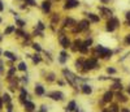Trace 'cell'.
I'll use <instances>...</instances> for the list:
<instances>
[{
	"mask_svg": "<svg viewBox=\"0 0 130 112\" xmlns=\"http://www.w3.org/2000/svg\"><path fill=\"white\" fill-rule=\"evenodd\" d=\"M118 24H120V21H118L117 18L111 17V20L107 22V30H108V31H113V30L118 26Z\"/></svg>",
	"mask_w": 130,
	"mask_h": 112,
	"instance_id": "obj_2",
	"label": "cell"
},
{
	"mask_svg": "<svg viewBox=\"0 0 130 112\" xmlns=\"http://www.w3.org/2000/svg\"><path fill=\"white\" fill-rule=\"evenodd\" d=\"M39 112H47V107L46 106H42V107H40V111Z\"/></svg>",
	"mask_w": 130,
	"mask_h": 112,
	"instance_id": "obj_36",
	"label": "cell"
},
{
	"mask_svg": "<svg viewBox=\"0 0 130 112\" xmlns=\"http://www.w3.org/2000/svg\"><path fill=\"white\" fill-rule=\"evenodd\" d=\"M18 71H21V72H26L27 71V65H26V63H24V61H21L20 64H18Z\"/></svg>",
	"mask_w": 130,
	"mask_h": 112,
	"instance_id": "obj_20",
	"label": "cell"
},
{
	"mask_svg": "<svg viewBox=\"0 0 130 112\" xmlns=\"http://www.w3.org/2000/svg\"><path fill=\"white\" fill-rule=\"evenodd\" d=\"M0 55H1V51H0Z\"/></svg>",
	"mask_w": 130,
	"mask_h": 112,
	"instance_id": "obj_47",
	"label": "cell"
},
{
	"mask_svg": "<svg viewBox=\"0 0 130 112\" xmlns=\"http://www.w3.org/2000/svg\"><path fill=\"white\" fill-rule=\"evenodd\" d=\"M117 98H118V100H121V102H126V100H128L125 95H122V94H120V93L117 94Z\"/></svg>",
	"mask_w": 130,
	"mask_h": 112,
	"instance_id": "obj_27",
	"label": "cell"
},
{
	"mask_svg": "<svg viewBox=\"0 0 130 112\" xmlns=\"http://www.w3.org/2000/svg\"><path fill=\"white\" fill-rule=\"evenodd\" d=\"M61 56H60V59H59V61L61 64H65L66 63V59H68V55H66V52L65 51H61V54H60Z\"/></svg>",
	"mask_w": 130,
	"mask_h": 112,
	"instance_id": "obj_18",
	"label": "cell"
},
{
	"mask_svg": "<svg viewBox=\"0 0 130 112\" xmlns=\"http://www.w3.org/2000/svg\"><path fill=\"white\" fill-rule=\"evenodd\" d=\"M3 55H4L5 56V57H7V59H9V60H12V61H16V60H17V56H16L14 54H12V52H10V51H4V52H3Z\"/></svg>",
	"mask_w": 130,
	"mask_h": 112,
	"instance_id": "obj_10",
	"label": "cell"
},
{
	"mask_svg": "<svg viewBox=\"0 0 130 112\" xmlns=\"http://www.w3.org/2000/svg\"><path fill=\"white\" fill-rule=\"evenodd\" d=\"M44 27H46V26H44V24H43V22H38V29H39V30H44Z\"/></svg>",
	"mask_w": 130,
	"mask_h": 112,
	"instance_id": "obj_29",
	"label": "cell"
},
{
	"mask_svg": "<svg viewBox=\"0 0 130 112\" xmlns=\"http://www.w3.org/2000/svg\"><path fill=\"white\" fill-rule=\"evenodd\" d=\"M111 112H118V107L117 106H112V107H111Z\"/></svg>",
	"mask_w": 130,
	"mask_h": 112,
	"instance_id": "obj_32",
	"label": "cell"
},
{
	"mask_svg": "<svg viewBox=\"0 0 130 112\" xmlns=\"http://www.w3.org/2000/svg\"><path fill=\"white\" fill-rule=\"evenodd\" d=\"M1 39H3V38H1V35H0V42H1Z\"/></svg>",
	"mask_w": 130,
	"mask_h": 112,
	"instance_id": "obj_44",
	"label": "cell"
},
{
	"mask_svg": "<svg viewBox=\"0 0 130 112\" xmlns=\"http://www.w3.org/2000/svg\"><path fill=\"white\" fill-rule=\"evenodd\" d=\"M63 74L65 76V78H66V81H68L69 83H70V85H76V80H77V77H74V74H72L70 72L68 71V69H64V71H63Z\"/></svg>",
	"mask_w": 130,
	"mask_h": 112,
	"instance_id": "obj_3",
	"label": "cell"
},
{
	"mask_svg": "<svg viewBox=\"0 0 130 112\" xmlns=\"http://www.w3.org/2000/svg\"><path fill=\"white\" fill-rule=\"evenodd\" d=\"M82 93L86 94V95H90L91 93H92V87H91L90 85H83L82 86Z\"/></svg>",
	"mask_w": 130,
	"mask_h": 112,
	"instance_id": "obj_13",
	"label": "cell"
},
{
	"mask_svg": "<svg viewBox=\"0 0 130 112\" xmlns=\"http://www.w3.org/2000/svg\"><path fill=\"white\" fill-rule=\"evenodd\" d=\"M101 112H109L108 110H103V111H101Z\"/></svg>",
	"mask_w": 130,
	"mask_h": 112,
	"instance_id": "obj_41",
	"label": "cell"
},
{
	"mask_svg": "<svg viewBox=\"0 0 130 112\" xmlns=\"http://www.w3.org/2000/svg\"><path fill=\"white\" fill-rule=\"evenodd\" d=\"M24 106H25V110L27 112H33L35 110V104L33 102H30V100H26V102L24 103Z\"/></svg>",
	"mask_w": 130,
	"mask_h": 112,
	"instance_id": "obj_8",
	"label": "cell"
},
{
	"mask_svg": "<svg viewBox=\"0 0 130 112\" xmlns=\"http://www.w3.org/2000/svg\"><path fill=\"white\" fill-rule=\"evenodd\" d=\"M77 107L76 104V100H70V102L68 103V106H66V110L68 111H74V108Z\"/></svg>",
	"mask_w": 130,
	"mask_h": 112,
	"instance_id": "obj_16",
	"label": "cell"
},
{
	"mask_svg": "<svg viewBox=\"0 0 130 112\" xmlns=\"http://www.w3.org/2000/svg\"><path fill=\"white\" fill-rule=\"evenodd\" d=\"M79 5V1L78 0H66V4H65V8L66 9H72V8H76Z\"/></svg>",
	"mask_w": 130,
	"mask_h": 112,
	"instance_id": "obj_7",
	"label": "cell"
},
{
	"mask_svg": "<svg viewBox=\"0 0 130 112\" xmlns=\"http://www.w3.org/2000/svg\"><path fill=\"white\" fill-rule=\"evenodd\" d=\"M42 9H43V12L48 13L49 10H51V3L49 1H43L42 3Z\"/></svg>",
	"mask_w": 130,
	"mask_h": 112,
	"instance_id": "obj_12",
	"label": "cell"
},
{
	"mask_svg": "<svg viewBox=\"0 0 130 112\" xmlns=\"http://www.w3.org/2000/svg\"><path fill=\"white\" fill-rule=\"evenodd\" d=\"M3 108V99H1V97H0V110Z\"/></svg>",
	"mask_w": 130,
	"mask_h": 112,
	"instance_id": "obj_40",
	"label": "cell"
},
{
	"mask_svg": "<svg viewBox=\"0 0 130 112\" xmlns=\"http://www.w3.org/2000/svg\"><path fill=\"white\" fill-rule=\"evenodd\" d=\"M128 24H129V25H130V20H129V21H128Z\"/></svg>",
	"mask_w": 130,
	"mask_h": 112,
	"instance_id": "obj_45",
	"label": "cell"
},
{
	"mask_svg": "<svg viewBox=\"0 0 130 112\" xmlns=\"http://www.w3.org/2000/svg\"><path fill=\"white\" fill-rule=\"evenodd\" d=\"M83 66H85V71H91L95 66H98V61H96V59H90L83 64Z\"/></svg>",
	"mask_w": 130,
	"mask_h": 112,
	"instance_id": "obj_4",
	"label": "cell"
},
{
	"mask_svg": "<svg viewBox=\"0 0 130 112\" xmlns=\"http://www.w3.org/2000/svg\"><path fill=\"white\" fill-rule=\"evenodd\" d=\"M16 24H17V26L18 27H25V21H22V20H20V18H16Z\"/></svg>",
	"mask_w": 130,
	"mask_h": 112,
	"instance_id": "obj_23",
	"label": "cell"
},
{
	"mask_svg": "<svg viewBox=\"0 0 130 112\" xmlns=\"http://www.w3.org/2000/svg\"><path fill=\"white\" fill-rule=\"evenodd\" d=\"M35 94H37V95H44V87L42 85H37V86H35Z\"/></svg>",
	"mask_w": 130,
	"mask_h": 112,
	"instance_id": "obj_14",
	"label": "cell"
},
{
	"mask_svg": "<svg viewBox=\"0 0 130 112\" xmlns=\"http://www.w3.org/2000/svg\"><path fill=\"white\" fill-rule=\"evenodd\" d=\"M126 44H130V35H128V37H126Z\"/></svg>",
	"mask_w": 130,
	"mask_h": 112,
	"instance_id": "obj_38",
	"label": "cell"
},
{
	"mask_svg": "<svg viewBox=\"0 0 130 112\" xmlns=\"http://www.w3.org/2000/svg\"><path fill=\"white\" fill-rule=\"evenodd\" d=\"M1 22H3V18H1V17H0V24H1Z\"/></svg>",
	"mask_w": 130,
	"mask_h": 112,
	"instance_id": "obj_43",
	"label": "cell"
},
{
	"mask_svg": "<svg viewBox=\"0 0 130 112\" xmlns=\"http://www.w3.org/2000/svg\"><path fill=\"white\" fill-rule=\"evenodd\" d=\"M91 43H92V39H88V41H86V42H85V43H83V44H85V46H86V47H87V48H88V47H90V46H91Z\"/></svg>",
	"mask_w": 130,
	"mask_h": 112,
	"instance_id": "obj_31",
	"label": "cell"
},
{
	"mask_svg": "<svg viewBox=\"0 0 130 112\" xmlns=\"http://www.w3.org/2000/svg\"><path fill=\"white\" fill-rule=\"evenodd\" d=\"M4 10V5H3V1L0 0V12H3Z\"/></svg>",
	"mask_w": 130,
	"mask_h": 112,
	"instance_id": "obj_37",
	"label": "cell"
},
{
	"mask_svg": "<svg viewBox=\"0 0 130 112\" xmlns=\"http://www.w3.org/2000/svg\"><path fill=\"white\" fill-rule=\"evenodd\" d=\"M26 3L29 5H31V7H35L37 5V3H35V0H26Z\"/></svg>",
	"mask_w": 130,
	"mask_h": 112,
	"instance_id": "obj_28",
	"label": "cell"
},
{
	"mask_svg": "<svg viewBox=\"0 0 130 112\" xmlns=\"http://www.w3.org/2000/svg\"><path fill=\"white\" fill-rule=\"evenodd\" d=\"M128 91H129V94H130V85H129V87H128Z\"/></svg>",
	"mask_w": 130,
	"mask_h": 112,
	"instance_id": "obj_42",
	"label": "cell"
},
{
	"mask_svg": "<svg viewBox=\"0 0 130 112\" xmlns=\"http://www.w3.org/2000/svg\"><path fill=\"white\" fill-rule=\"evenodd\" d=\"M87 18L92 22H99V20H100L96 15H94V13H87Z\"/></svg>",
	"mask_w": 130,
	"mask_h": 112,
	"instance_id": "obj_15",
	"label": "cell"
},
{
	"mask_svg": "<svg viewBox=\"0 0 130 112\" xmlns=\"http://www.w3.org/2000/svg\"><path fill=\"white\" fill-rule=\"evenodd\" d=\"M60 43H61V46L64 47V48L70 47V41L68 39V37H64V35H61V37H60Z\"/></svg>",
	"mask_w": 130,
	"mask_h": 112,
	"instance_id": "obj_9",
	"label": "cell"
},
{
	"mask_svg": "<svg viewBox=\"0 0 130 112\" xmlns=\"http://www.w3.org/2000/svg\"><path fill=\"white\" fill-rule=\"evenodd\" d=\"M78 50H79V52H82V54H86V52L88 51V48H87V47H86V46H85V44H83V43H81V44H79V47H78Z\"/></svg>",
	"mask_w": 130,
	"mask_h": 112,
	"instance_id": "obj_22",
	"label": "cell"
},
{
	"mask_svg": "<svg viewBox=\"0 0 130 112\" xmlns=\"http://www.w3.org/2000/svg\"><path fill=\"white\" fill-rule=\"evenodd\" d=\"M73 25H76V22H74V20H72V18H66L65 21H64V26H73Z\"/></svg>",
	"mask_w": 130,
	"mask_h": 112,
	"instance_id": "obj_21",
	"label": "cell"
},
{
	"mask_svg": "<svg viewBox=\"0 0 130 112\" xmlns=\"http://www.w3.org/2000/svg\"><path fill=\"white\" fill-rule=\"evenodd\" d=\"M14 30H16V26H13V25H9V26H8L7 29L4 30V34H5V35H9V34H12Z\"/></svg>",
	"mask_w": 130,
	"mask_h": 112,
	"instance_id": "obj_17",
	"label": "cell"
},
{
	"mask_svg": "<svg viewBox=\"0 0 130 112\" xmlns=\"http://www.w3.org/2000/svg\"><path fill=\"white\" fill-rule=\"evenodd\" d=\"M121 112H130V110H129V108H122Z\"/></svg>",
	"mask_w": 130,
	"mask_h": 112,
	"instance_id": "obj_39",
	"label": "cell"
},
{
	"mask_svg": "<svg viewBox=\"0 0 130 112\" xmlns=\"http://www.w3.org/2000/svg\"><path fill=\"white\" fill-rule=\"evenodd\" d=\"M112 89H115V90H122V85H121V82H117L112 86Z\"/></svg>",
	"mask_w": 130,
	"mask_h": 112,
	"instance_id": "obj_26",
	"label": "cell"
},
{
	"mask_svg": "<svg viewBox=\"0 0 130 112\" xmlns=\"http://www.w3.org/2000/svg\"><path fill=\"white\" fill-rule=\"evenodd\" d=\"M1 99H3V103L8 104V103H10V95L8 93H4V94H3V97H1Z\"/></svg>",
	"mask_w": 130,
	"mask_h": 112,
	"instance_id": "obj_19",
	"label": "cell"
},
{
	"mask_svg": "<svg viewBox=\"0 0 130 112\" xmlns=\"http://www.w3.org/2000/svg\"><path fill=\"white\" fill-rule=\"evenodd\" d=\"M46 80L47 81H53L55 80V74H52V73L48 74V77H46Z\"/></svg>",
	"mask_w": 130,
	"mask_h": 112,
	"instance_id": "obj_30",
	"label": "cell"
},
{
	"mask_svg": "<svg viewBox=\"0 0 130 112\" xmlns=\"http://www.w3.org/2000/svg\"><path fill=\"white\" fill-rule=\"evenodd\" d=\"M88 26H90V21H88V20H82V21L79 22L78 27L74 29V31H82V30H86V29H88Z\"/></svg>",
	"mask_w": 130,
	"mask_h": 112,
	"instance_id": "obj_5",
	"label": "cell"
},
{
	"mask_svg": "<svg viewBox=\"0 0 130 112\" xmlns=\"http://www.w3.org/2000/svg\"><path fill=\"white\" fill-rule=\"evenodd\" d=\"M21 81H22V82H26V83H27V82H29V78H27L26 76H24V77L21 78Z\"/></svg>",
	"mask_w": 130,
	"mask_h": 112,
	"instance_id": "obj_35",
	"label": "cell"
},
{
	"mask_svg": "<svg viewBox=\"0 0 130 112\" xmlns=\"http://www.w3.org/2000/svg\"><path fill=\"white\" fill-rule=\"evenodd\" d=\"M33 48H34L37 52L42 51V47H40V44H38V43H33Z\"/></svg>",
	"mask_w": 130,
	"mask_h": 112,
	"instance_id": "obj_25",
	"label": "cell"
},
{
	"mask_svg": "<svg viewBox=\"0 0 130 112\" xmlns=\"http://www.w3.org/2000/svg\"><path fill=\"white\" fill-rule=\"evenodd\" d=\"M12 110H13V106H12V103H8L7 111H8V112H12Z\"/></svg>",
	"mask_w": 130,
	"mask_h": 112,
	"instance_id": "obj_34",
	"label": "cell"
},
{
	"mask_svg": "<svg viewBox=\"0 0 130 112\" xmlns=\"http://www.w3.org/2000/svg\"><path fill=\"white\" fill-rule=\"evenodd\" d=\"M0 71H1V66H0Z\"/></svg>",
	"mask_w": 130,
	"mask_h": 112,
	"instance_id": "obj_46",
	"label": "cell"
},
{
	"mask_svg": "<svg viewBox=\"0 0 130 112\" xmlns=\"http://www.w3.org/2000/svg\"><path fill=\"white\" fill-rule=\"evenodd\" d=\"M48 97L53 100H63L64 99V94L61 91H52L51 94H48Z\"/></svg>",
	"mask_w": 130,
	"mask_h": 112,
	"instance_id": "obj_6",
	"label": "cell"
},
{
	"mask_svg": "<svg viewBox=\"0 0 130 112\" xmlns=\"http://www.w3.org/2000/svg\"><path fill=\"white\" fill-rule=\"evenodd\" d=\"M112 99H113V93H112V91H107V93L103 95V102L104 103H108Z\"/></svg>",
	"mask_w": 130,
	"mask_h": 112,
	"instance_id": "obj_11",
	"label": "cell"
},
{
	"mask_svg": "<svg viewBox=\"0 0 130 112\" xmlns=\"http://www.w3.org/2000/svg\"><path fill=\"white\" fill-rule=\"evenodd\" d=\"M31 59H33V63H34V64L40 63V56H39V55H34V56H31Z\"/></svg>",
	"mask_w": 130,
	"mask_h": 112,
	"instance_id": "obj_24",
	"label": "cell"
},
{
	"mask_svg": "<svg viewBox=\"0 0 130 112\" xmlns=\"http://www.w3.org/2000/svg\"><path fill=\"white\" fill-rule=\"evenodd\" d=\"M107 72L111 73V74H113V73H116V69L115 68H107Z\"/></svg>",
	"mask_w": 130,
	"mask_h": 112,
	"instance_id": "obj_33",
	"label": "cell"
},
{
	"mask_svg": "<svg viewBox=\"0 0 130 112\" xmlns=\"http://www.w3.org/2000/svg\"><path fill=\"white\" fill-rule=\"evenodd\" d=\"M96 51L99 52V56L103 57V59H108V57H111V55H112V51H111V50L104 48V47H101V46H96Z\"/></svg>",
	"mask_w": 130,
	"mask_h": 112,
	"instance_id": "obj_1",
	"label": "cell"
}]
</instances>
